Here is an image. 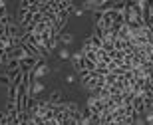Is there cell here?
<instances>
[{"instance_id": "obj_4", "label": "cell", "mask_w": 153, "mask_h": 125, "mask_svg": "<svg viewBox=\"0 0 153 125\" xmlns=\"http://www.w3.org/2000/svg\"><path fill=\"white\" fill-rule=\"evenodd\" d=\"M76 38H74V34L72 32H62L60 34V38H58V42H60V46H68V44H72Z\"/></svg>"}, {"instance_id": "obj_1", "label": "cell", "mask_w": 153, "mask_h": 125, "mask_svg": "<svg viewBox=\"0 0 153 125\" xmlns=\"http://www.w3.org/2000/svg\"><path fill=\"white\" fill-rule=\"evenodd\" d=\"M48 72H50V64L46 62V60H42V62L32 70V74H30V75H32L34 80H42L44 75H48Z\"/></svg>"}, {"instance_id": "obj_5", "label": "cell", "mask_w": 153, "mask_h": 125, "mask_svg": "<svg viewBox=\"0 0 153 125\" xmlns=\"http://www.w3.org/2000/svg\"><path fill=\"white\" fill-rule=\"evenodd\" d=\"M76 74H78V72H70V74L64 75V80H66V84H68L70 87H74V85L78 84V75H76Z\"/></svg>"}, {"instance_id": "obj_3", "label": "cell", "mask_w": 153, "mask_h": 125, "mask_svg": "<svg viewBox=\"0 0 153 125\" xmlns=\"http://www.w3.org/2000/svg\"><path fill=\"white\" fill-rule=\"evenodd\" d=\"M72 54H74V52H70L68 46H60L56 50V56H58L60 62H70V60H72Z\"/></svg>"}, {"instance_id": "obj_2", "label": "cell", "mask_w": 153, "mask_h": 125, "mask_svg": "<svg viewBox=\"0 0 153 125\" xmlns=\"http://www.w3.org/2000/svg\"><path fill=\"white\" fill-rule=\"evenodd\" d=\"M46 91V84L42 80H34L32 78V85H30V95L32 97H38L40 93H44Z\"/></svg>"}]
</instances>
